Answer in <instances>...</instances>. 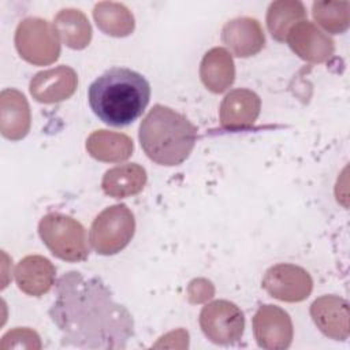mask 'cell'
<instances>
[{
	"label": "cell",
	"mask_w": 350,
	"mask_h": 350,
	"mask_svg": "<svg viewBox=\"0 0 350 350\" xmlns=\"http://www.w3.org/2000/svg\"><path fill=\"white\" fill-rule=\"evenodd\" d=\"M64 339L77 347L122 349L133 336L129 310L97 279L68 272L59 279L49 310Z\"/></svg>",
	"instance_id": "cell-1"
},
{
	"label": "cell",
	"mask_w": 350,
	"mask_h": 350,
	"mask_svg": "<svg viewBox=\"0 0 350 350\" xmlns=\"http://www.w3.org/2000/svg\"><path fill=\"white\" fill-rule=\"evenodd\" d=\"M88 98L100 120L113 127H124L145 111L150 98V85L137 71L113 67L92 82Z\"/></svg>",
	"instance_id": "cell-2"
},
{
	"label": "cell",
	"mask_w": 350,
	"mask_h": 350,
	"mask_svg": "<svg viewBox=\"0 0 350 350\" xmlns=\"http://www.w3.org/2000/svg\"><path fill=\"white\" fill-rule=\"evenodd\" d=\"M138 137L152 161L171 167L189 157L197 139V129L179 112L156 104L144 118Z\"/></svg>",
	"instance_id": "cell-3"
},
{
	"label": "cell",
	"mask_w": 350,
	"mask_h": 350,
	"mask_svg": "<svg viewBox=\"0 0 350 350\" xmlns=\"http://www.w3.org/2000/svg\"><path fill=\"white\" fill-rule=\"evenodd\" d=\"M38 234L49 252L64 261H83L89 256L86 231L71 216L59 212L45 215L38 223Z\"/></svg>",
	"instance_id": "cell-4"
},
{
	"label": "cell",
	"mask_w": 350,
	"mask_h": 350,
	"mask_svg": "<svg viewBox=\"0 0 350 350\" xmlns=\"http://www.w3.org/2000/svg\"><path fill=\"white\" fill-rule=\"evenodd\" d=\"M135 232V219L124 204H115L100 212L89 231L92 247L103 256L123 250Z\"/></svg>",
	"instance_id": "cell-5"
},
{
	"label": "cell",
	"mask_w": 350,
	"mask_h": 350,
	"mask_svg": "<svg viewBox=\"0 0 350 350\" xmlns=\"http://www.w3.org/2000/svg\"><path fill=\"white\" fill-rule=\"evenodd\" d=\"M19 56L34 66L55 63L60 55V37L46 19L30 16L19 22L15 31Z\"/></svg>",
	"instance_id": "cell-6"
},
{
	"label": "cell",
	"mask_w": 350,
	"mask_h": 350,
	"mask_svg": "<svg viewBox=\"0 0 350 350\" xmlns=\"http://www.w3.org/2000/svg\"><path fill=\"white\" fill-rule=\"evenodd\" d=\"M200 327L211 342L216 345H234L243 335L245 317L234 302L217 299L202 308Z\"/></svg>",
	"instance_id": "cell-7"
},
{
	"label": "cell",
	"mask_w": 350,
	"mask_h": 350,
	"mask_svg": "<svg viewBox=\"0 0 350 350\" xmlns=\"http://www.w3.org/2000/svg\"><path fill=\"white\" fill-rule=\"evenodd\" d=\"M264 290L283 302H301L313 288V280L306 269L294 264H276L271 267L261 282Z\"/></svg>",
	"instance_id": "cell-8"
},
{
	"label": "cell",
	"mask_w": 350,
	"mask_h": 350,
	"mask_svg": "<svg viewBox=\"0 0 350 350\" xmlns=\"http://www.w3.org/2000/svg\"><path fill=\"white\" fill-rule=\"evenodd\" d=\"M253 334L257 345L267 350H284L293 340L290 314L276 305H261L253 316Z\"/></svg>",
	"instance_id": "cell-9"
},
{
	"label": "cell",
	"mask_w": 350,
	"mask_h": 350,
	"mask_svg": "<svg viewBox=\"0 0 350 350\" xmlns=\"http://www.w3.org/2000/svg\"><path fill=\"white\" fill-rule=\"evenodd\" d=\"M78 86L77 72L68 66L37 72L30 81V94L42 104H55L70 98Z\"/></svg>",
	"instance_id": "cell-10"
},
{
	"label": "cell",
	"mask_w": 350,
	"mask_h": 350,
	"mask_svg": "<svg viewBox=\"0 0 350 350\" xmlns=\"http://www.w3.org/2000/svg\"><path fill=\"white\" fill-rule=\"evenodd\" d=\"M291 51L309 63H324L335 51L334 41L309 21H301L287 34Z\"/></svg>",
	"instance_id": "cell-11"
},
{
	"label": "cell",
	"mask_w": 350,
	"mask_h": 350,
	"mask_svg": "<svg viewBox=\"0 0 350 350\" xmlns=\"http://www.w3.org/2000/svg\"><path fill=\"white\" fill-rule=\"evenodd\" d=\"M310 316L317 328L328 338L345 340L350 334L349 304L339 295H323L310 305Z\"/></svg>",
	"instance_id": "cell-12"
},
{
	"label": "cell",
	"mask_w": 350,
	"mask_h": 350,
	"mask_svg": "<svg viewBox=\"0 0 350 350\" xmlns=\"http://www.w3.org/2000/svg\"><path fill=\"white\" fill-rule=\"evenodd\" d=\"M261 100L249 89H234L226 94L220 104V123L227 130L250 127L260 115Z\"/></svg>",
	"instance_id": "cell-13"
},
{
	"label": "cell",
	"mask_w": 350,
	"mask_h": 350,
	"mask_svg": "<svg viewBox=\"0 0 350 350\" xmlns=\"http://www.w3.org/2000/svg\"><path fill=\"white\" fill-rule=\"evenodd\" d=\"M221 40L238 57L254 56L265 44V36L260 22L249 16L228 21L223 26Z\"/></svg>",
	"instance_id": "cell-14"
},
{
	"label": "cell",
	"mask_w": 350,
	"mask_h": 350,
	"mask_svg": "<svg viewBox=\"0 0 350 350\" xmlns=\"http://www.w3.org/2000/svg\"><path fill=\"white\" fill-rule=\"evenodd\" d=\"M30 107L23 93L16 89H4L0 93V131L11 141L25 138L30 130Z\"/></svg>",
	"instance_id": "cell-15"
},
{
	"label": "cell",
	"mask_w": 350,
	"mask_h": 350,
	"mask_svg": "<svg viewBox=\"0 0 350 350\" xmlns=\"http://www.w3.org/2000/svg\"><path fill=\"white\" fill-rule=\"evenodd\" d=\"M14 273L21 291L31 297H41L55 284L56 268L46 257L31 254L16 264Z\"/></svg>",
	"instance_id": "cell-16"
},
{
	"label": "cell",
	"mask_w": 350,
	"mask_h": 350,
	"mask_svg": "<svg viewBox=\"0 0 350 350\" xmlns=\"http://www.w3.org/2000/svg\"><path fill=\"white\" fill-rule=\"evenodd\" d=\"M200 78L212 93L226 92L235 79V64L231 53L221 46L209 49L201 60Z\"/></svg>",
	"instance_id": "cell-17"
},
{
	"label": "cell",
	"mask_w": 350,
	"mask_h": 350,
	"mask_svg": "<svg viewBox=\"0 0 350 350\" xmlns=\"http://www.w3.org/2000/svg\"><path fill=\"white\" fill-rule=\"evenodd\" d=\"M146 171L137 163H127L108 170L101 180L103 191L112 198H127L138 194L146 185Z\"/></svg>",
	"instance_id": "cell-18"
},
{
	"label": "cell",
	"mask_w": 350,
	"mask_h": 350,
	"mask_svg": "<svg viewBox=\"0 0 350 350\" xmlns=\"http://www.w3.org/2000/svg\"><path fill=\"white\" fill-rule=\"evenodd\" d=\"M86 150L98 161L120 163L133 154L134 144L133 139L123 133L96 130L86 139Z\"/></svg>",
	"instance_id": "cell-19"
},
{
	"label": "cell",
	"mask_w": 350,
	"mask_h": 350,
	"mask_svg": "<svg viewBox=\"0 0 350 350\" xmlns=\"http://www.w3.org/2000/svg\"><path fill=\"white\" fill-rule=\"evenodd\" d=\"M60 40L71 49H85L92 40V26L86 15L77 8H63L53 19Z\"/></svg>",
	"instance_id": "cell-20"
},
{
	"label": "cell",
	"mask_w": 350,
	"mask_h": 350,
	"mask_svg": "<svg viewBox=\"0 0 350 350\" xmlns=\"http://www.w3.org/2000/svg\"><path fill=\"white\" fill-rule=\"evenodd\" d=\"M97 27L112 37H126L134 31L135 22L131 11L122 3L100 1L93 8Z\"/></svg>",
	"instance_id": "cell-21"
},
{
	"label": "cell",
	"mask_w": 350,
	"mask_h": 350,
	"mask_svg": "<svg viewBox=\"0 0 350 350\" xmlns=\"http://www.w3.org/2000/svg\"><path fill=\"white\" fill-rule=\"evenodd\" d=\"M306 10L298 0H278L271 3L267 12V26L271 36L284 42L293 26L305 21Z\"/></svg>",
	"instance_id": "cell-22"
},
{
	"label": "cell",
	"mask_w": 350,
	"mask_h": 350,
	"mask_svg": "<svg viewBox=\"0 0 350 350\" xmlns=\"http://www.w3.org/2000/svg\"><path fill=\"white\" fill-rule=\"evenodd\" d=\"M312 14L319 26L331 34H340L350 25V3L349 1H314Z\"/></svg>",
	"instance_id": "cell-23"
},
{
	"label": "cell",
	"mask_w": 350,
	"mask_h": 350,
	"mask_svg": "<svg viewBox=\"0 0 350 350\" xmlns=\"http://www.w3.org/2000/svg\"><path fill=\"white\" fill-rule=\"evenodd\" d=\"M0 349H41L40 336L30 328H14L8 331L0 343Z\"/></svg>",
	"instance_id": "cell-24"
}]
</instances>
